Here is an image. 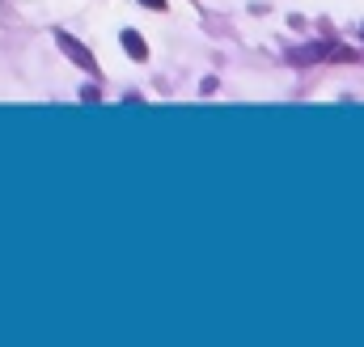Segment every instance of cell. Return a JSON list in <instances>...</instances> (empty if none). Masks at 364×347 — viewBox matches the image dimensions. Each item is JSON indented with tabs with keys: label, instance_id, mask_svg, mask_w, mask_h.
I'll return each instance as SVG.
<instances>
[{
	"label": "cell",
	"instance_id": "cell-2",
	"mask_svg": "<svg viewBox=\"0 0 364 347\" xmlns=\"http://www.w3.org/2000/svg\"><path fill=\"white\" fill-rule=\"evenodd\" d=\"M123 51H127L132 60H144V55H149V47H144V38H140L136 30H123Z\"/></svg>",
	"mask_w": 364,
	"mask_h": 347
},
{
	"label": "cell",
	"instance_id": "cell-1",
	"mask_svg": "<svg viewBox=\"0 0 364 347\" xmlns=\"http://www.w3.org/2000/svg\"><path fill=\"white\" fill-rule=\"evenodd\" d=\"M55 43H60V51H64V55H68L77 68H90V73L97 68V64H93V55H90V47H81L73 34H55Z\"/></svg>",
	"mask_w": 364,
	"mask_h": 347
},
{
	"label": "cell",
	"instance_id": "cell-3",
	"mask_svg": "<svg viewBox=\"0 0 364 347\" xmlns=\"http://www.w3.org/2000/svg\"><path fill=\"white\" fill-rule=\"evenodd\" d=\"M140 4H149V9H166V0H140Z\"/></svg>",
	"mask_w": 364,
	"mask_h": 347
}]
</instances>
